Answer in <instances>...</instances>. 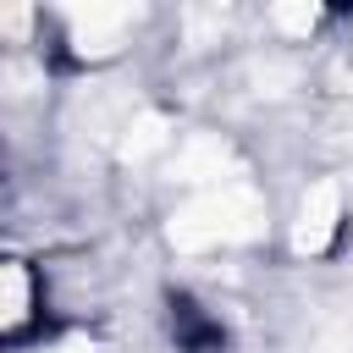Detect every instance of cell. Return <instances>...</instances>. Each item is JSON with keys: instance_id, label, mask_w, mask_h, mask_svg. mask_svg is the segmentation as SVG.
Wrapping results in <instances>:
<instances>
[{"instance_id": "cell-1", "label": "cell", "mask_w": 353, "mask_h": 353, "mask_svg": "<svg viewBox=\"0 0 353 353\" xmlns=\"http://www.w3.org/2000/svg\"><path fill=\"white\" fill-rule=\"evenodd\" d=\"M165 237H171V248H182V254L254 243V237H265V199H259L248 182L199 188V193L165 221Z\"/></svg>"}, {"instance_id": "cell-2", "label": "cell", "mask_w": 353, "mask_h": 353, "mask_svg": "<svg viewBox=\"0 0 353 353\" xmlns=\"http://www.w3.org/2000/svg\"><path fill=\"white\" fill-rule=\"evenodd\" d=\"M66 22H72V44H77L83 55H110V50L127 39V28L138 22V6L94 0V6H72Z\"/></svg>"}, {"instance_id": "cell-3", "label": "cell", "mask_w": 353, "mask_h": 353, "mask_svg": "<svg viewBox=\"0 0 353 353\" xmlns=\"http://www.w3.org/2000/svg\"><path fill=\"white\" fill-rule=\"evenodd\" d=\"M336 221H342V188L336 182H314L298 204V221H292V248L298 254H325L331 237H336Z\"/></svg>"}, {"instance_id": "cell-4", "label": "cell", "mask_w": 353, "mask_h": 353, "mask_svg": "<svg viewBox=\"0 0 353 353\" xmlns=\"http://www.w3.org/2000/svg\"><path fill=\"white\" fill-rule=\"evenodd\" d=\"M221 171H232V149H226L221 138H188L182 154H176V165H171V176H182V182H210V188L232 182V176H221Z\"/></svg>"}, {"instance_id": "cell-5", "label": "cell", "mask_w": 353, "mask_h": 353, "mask_svg": "<svg viewBox=\"0 0 353 353\" xmlns=\"http://www.w3.org/2000/svg\"><path fill=\"white\" fill-rule=\"evenodd\" d=\"M165 138H171V121H165L160 110H132V116L121 121L116 149H121V160H149L154 149H165Z\"/></svg>"}, {"instance_id": "cell-6", "label": "cell", "mask_w": 353, "mask_h": 353, "mask_svg": "<svg viewBox=\"0 0 353 353\" xmlns=\"http://www.w3.org/2000/svg\"><path fill=\"white\" fill-rule=\"evenodd\" d=\"M22 314H28V270L11 259V265H0V320L17 325Z\"/></svg>"}, {"instance_id": "cell-7", "label": "cell", "mask_w": 353, "mask_h": 353, "mask_svg": "<svg viewBox=\"0 0 353 353\" xmlns=\"http://www.w3.org/2000/svg\"><path fill=\"white\" fill-rule=\"evenodd\" d=\"M270 22H276L287 39H309V28L320 22V11H314V6H276V11H270Z\"/></svg>"}, {"instance_id": "cell-8", "label": "cell", "mask_w": 353, "mask_h": 353, "mask_svg": "<svg viewBox=\"0 0 353 353\" xmlns=\"http://www.w3.org/2000/svg\"><path fill=\"white\" fill-rule=\"evenodd\" d=\"M22 28H28V11L11 6V11H6V33H22Z\"/></svg>"}, {"instance_id": "cell-9", "label": "cell", "mask_w": 353, "mask_h": 353, "mask_svg": "<svg viewBox=\"0 0 353 353\" xmlns=\"http://www.w3.org/2000/svg\"><path fill=\"white\" fill-rule=\"evenodd\" d=\"M55 353H94V347H88V342H61Z\"/></svg>"}]
</instances>
